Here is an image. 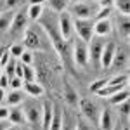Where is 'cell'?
<instances>
[{
  "label": "cell",
  "instance_id": "6da1fadb",
  "mask_svg": "<svg viewBox=\"0 0 130 130\" xmlns=\"http://www.w3.org/2000/svg\"><path fill=\"white\" fill-rule=\"evenodd\" d=\"M73 31H76L78 38L83 42H90L94 37V21L92 19H73Z\"/></svg>",
  "mask_w": 130,
  "mask_h": 130
},
{
  "label": "cell",
  "instance_id": "7a4b0ae2",
  "mask_svg": "<svg viewBox=\"0 0 130 130\" xmlns=\"http://www.w3.org/2000/svg\"><path fill=\"white\" fill-rule=\"evenodd\" d=\"M73 59H75V64L80 66V68H85L90 62L89 45H87V42H83L82 38H76L75 45H73Z\"/></svg>",
  "mask_w": 130,
  "mask_h": 130
},
{
  "label": "cell",
  "instance_id": "3957f363",
  "mask_svg": "<svg viewBox=\"0 0 130 130\" xmlns=\"http://www.w3.org/2000/svg\"><path fill=\"white\" fill-rule=\"evenodd\" d=\"M80 111L82 115H83V118L87 121H90V123H97L99 121V108L92 102L90 99H80Z\"/></svg>",
  "mask_w": 130,
  "mask_h": 130
},
{
  "label": "cell",
  "instance_id": "277c9868",
  "mask_svg": "<svg viewBox=\"0 0 130 130\" xmlns=\"http://www.w3.org/2000/svg\"><path fill=\"white\" fill-rule=\"evenodd\" d=\"M57 28H59V33L61 37L64 38V40L68 42L73 37V18H71L70 12H66V10H62L59 14V24H57Z\"/></svg>",
  "mask_w": 130,
  "mask_h": 130
},
{
  "label": "cell",
  "instance_id": "5b68a950",
  "mask_svg": "<svg viewBox=\"0 0 130 130\" xmlns=\"http://www.w3.org/2000/svg\"><path fill=\"white\" fill-rule=\"evenodd\" d=\"M43 28H45V31L49 33V37L54 40V47H56V50L59 52V56L64 59L66 56H68V47H66V40L61 37V33H57V31H54V28L52 26H49L47 23H43Z\"/></svg>",
  "mask_w": 130,
  "mask_h": 130
},
{
  "label": "cell",
  "instance_id": "8992f818",
  "mask_svg": "<svg viewBox=\"0 0 130 130\" xmlns=\"http://www.w3.org/2000/svg\"><path fill=\"white\" fill-rule=\"evenodd\" d=\"M71 14L76 18V19H90L94 16V9L90 7L89 4H83V2H75L71 5Z\"/></svg>",
  "mask_w": 130,
  "mask_h": 130
},
{
  "label": "cell",
  "instance_id": "52a82bcc",
  "mask_svg": "<svg viewBox=\"0 0 130 130\" xmlns=\"http://www.w3.org/2000/svg\"><path fill=\"white\" fill-rule=\"evenodd\" d=\"M26 24H28V16L26 14H23V12H18V14H14V18H12V23H10V33L12 35H21L23 31L26 30Z\"/></svg>",
  "mask_w": 130,
  "mask_h": 130
},
{
  "label": "cell",
  "instance_id": "ba28073f",
  "mask_svg": "<svg viewBox=\"0 0 130 130\" xmlns=\"http://www.w3.org/2000/svg\"><path fill=\"white\" fill-rule=\"evenodd\" d=\"M23 113H24V118H26L28 123H37L42 116V108L37 102H28V104L24 106Z\"/></svg>",
  "mask_w": 130,
  "mask_h": 130
},
{
  "label": "cell",
  "instance_id": "9c48e42d",
  "mask_svg": "<svg viewBox=\"0 0 130 130\" xmlns=\"http://www.w3.org/2000/svg\"><path fill=\"white\" fill-rule=\"evenodd\" d=\"M89 45V59L94 61V62H99L101 59V52H102V47H104V42L101 38H90V42H87Z\"/></svg>",
  "mask_w": 130,
  "mask_h": 130
},
{
  "label": "cell",
  "instance_id": "30bf717a",
  "mask_svg": "<svg viewBox=\"0 0 130 130\" xmlns=\"http://www.w3.org/2000/svg\"><path fill=\"white\" fill-rule=\"evenodd\" d=\"M115 50H116V45L115 43H104L102 47V52H101V59H99V64L108 70L111 66V61H113V56H115Z\"/></svg>",
  "mask_w": 130,
  "mask_h": 130
},
{
  "label": "cell",
  "instance_id": "8fae6325",
  "mask_svg": "<svg viewBox=\"0 0 130 130\" xmlns=\"http://www.w3.org/2000/svg\"><path fill=\"white\" fill-rule=\"evenodd\" d=\"M23 42H24V47L30 50H40L42 49L40 38H38V35L33 30H24V40Z\"/></svg>",
  "mask_w": 130,
  "mask_h": 130
},
{
  "label": "cell",
  "instance_id": "7c38bea8",
  "mask_svg": "<svg viewBox=\"0 0 130 130\" xmlns=\"http://www.w3.org/2000/svg\"><path fill=\"white\" fill-rule=\"evenodd\" d=\"M128 62V54L127 50H121V49H116L115 50V56H113V61H111V66L109 68H115V70H123Z\"/></svg>",
  "mask_w": 130,
  "mask_h": 130
},
{
  "label": "cell",
  "instance_id": "4fadbf2b",
  "mask_svg": "<svg viewBox=\"0 0 130 130\" xmlns=\"http://www.w3.org/2000/svg\"><path fill=\"white\" fill-rule=\"evenodd\" d=\"M52 115H54V104L49 102V101H45L43 104H42V128L43 130H49V125H50V120H52Z\"/></svg>",
  "mask_w": 130,
  "mask_h": 130
},
{
  "label": "cell",
  "instance_id": "5bb4252c",
  "mask_svg": "<svg viewBox=\"0 0 130 130\" xmlns=\"http://www.w3.org/2000/svg\"><path fill=\"white\" fill-rule=\"evenodd\" d=\"M113 31V26H111L109 19H97L94 21V33L97 37H106Z\"/></svg>",
  "mask_w": 130,
  "mask_h": 130
},
{
  "label": "cell",
  "instance_id": "9a60e30c",
  "mask_svg": "<svg viewBox=\"0 0 130 130\" xmlns=\"http://www.w3.org/2000/svg\"><path fill=\"white\" fill-rule=\"evenodd\" d=\"M64 99H66V102L70 104L71 108H78V102H80L78 92L73 89L71 83H68V82H64Z\"/></svg>",
  "mask_w": 130,
  "mask_h": 130
},
{
  "label": "cell",
  "instance_id": "2e32d148",
  "mask_svg": "<svg viewBox=\"0 0 130 130\" xmlns=\"http://www.w3.org/2000/svg\"><path fill=\"white\" fill-rule=\"evenodd\" d=\"M101 125V130H113V125H115V121H113V113L111 109H102L99 113V121H97Z\"/></svg>",
  "mask_w": 130,
  "mask_h": 130
},
{
  "label": "cell",
  "instance_id": "e0dca14e",
  "mask_svg": "<svg viewBox=\"0 0 130 130\" xmlns=\"http://www.w3.org/2000/svg\"><path fill=\"white\" fill-rule=\"evenodd\" d=\"M4 99L7 102V106H19L21 102L24 101V92L21 89H12Z\"/></svg>",
  "mask_w": 130,
  "mask_h": 130
},
{
  "label": "cell",
  "instance_id": "ac0fdd59",
  "mask_svg": "<svg viewBox=\"0 0 130 130\" xmlns=\"http://www.w3.org/2000/svg\"><path fill=\"white\" fill-rule=\"evenodd\" d=\"M24 92L31 97H42L43 95V87L37 82H24Z\"/></svg>",
  "mask_w": 130,
  "mask_h": 130
},
{
  "label": "cell",
  "instance_id": "d6986e66",
  "mask_svg": "<svg viewBox=\"0 0 130 130\" xmlns=\"http://www.w3.org/2000/svg\"><path fill=\"white\" fill-rule=\"evenodd\" d=\"M118 33L125 37V40H128V33H130L128 14H120L118 16Z\"/></svg>",
  "mask_w": 130,
  "mask_h": 130
},
{
  "label": "cell",
  "instance_id": "ffe728a7",
  "mask_svg": "<svg viewBox=\"0 0 130 130\" xmlns=\"http://www.w3.org/2000/svg\"><path fill=\"white\" fill-rule=\"evenodd\" d=\"M7 120H9L12 125H23V123H26L24 113H23V109H19V108L9 109V116H7Z\"/></svg>",
  "mask_w": 130,
  "mask_h": 130
},
{
  "label": "cell",
  "instance_id": "44dd1931",
  "mask_svg": "<svg viewBox=\"0 0 130 130\" xmlns=\"http://www.w3.org/2000/svg\"><path fill=\"white\" fill-rule=\"evenodd\" d=\"M12 18H14V14L7 10V12H2L0 14V35H5L10 28V23H12Z\"/></svg>",
  "mask_w": 130,
  "mask_h": 130
},
{
  "label": "cell",
  "instance_id": "7402d4cb",
  "mask_svg": "<svg viewBox=\"0 0 130 130\" xmlns=\"http://www.w3.org/2000/svg\"><path fill=\"white\" fill-rule=\"evenodd\" d=\"M62 128V113L57 106H54V115H52V120H50L49 130H61Z\"/></svg>",
  "mask_w": 130,
  "mask_h": 130
},
{
  "label": "cell",
  "instance_id": "603a6c76",
  "mask_svg": "<svg viewBox=\"0 0 130 130\" xmlns=\"http://www.w3.org/2000/svg\"><path fill=\"white\" fill-rule=\"evenodd\" d=\"M108 101H109V104H113V106L120 104V102H123V101H128V87H125V89L118 90L116 94L109 95V97H108Z\"/></svg>",
  "mask_w": 130,
  "mask_h": 130
},
{
  "label": "cell",
  "instance_id": "cb8c5ba5",
  "mask_svg": "<svg viewBox=\"0 0 130 130\" xmlns=\"http://www.w3.org/2000/svg\"><path fill=\"white\" fill-rule=\"evenodd\" d=\"M42 14H43V5H40V4H30L28 12H26L28 19L37 21V19H40V18H42Z\"/></svg>",
  "mask_w": 130,
  "mask_h": 130
},
{
  "label": "cell",
  "instance_id": "d4e9b609",
  "mask_svg": "<svg viewBox=\"0 0 130 130\" xmlns=\"http://www.w3.org/2000/svg\"><path fill=\"white\" fill-rule=\"evenodd\" d=\"M49 2V7L56 12H62L70 7V2L71 0H47Z\"/></svg>",
  "mask_w": 130,
  "mask_h": 130
},
{
  "label": "cell",
  "instance_id": "484cf974",
  "mask_svg": "<svg viewBox=\"0 0 130 130\" xmlns=\"http://www.w3.org/2000/svg\"><path fill=\"white\" fill-rule=\"evenodd\" d=\"M23 80L24 82H37V71L30 64H23Z\"/></svg>",
  "mask_w": 130,
  "mask_h": 130
},
{
  "label": "cell",
  "instance_id": "4316f807",
  "mask_svg": "<svg viewBox=\"0 0 130 130\" xmlns=\"http://www.w3.org/2000/svg\"><path fill=\"white\" fill-rule=\"evenodd\" d=\"M108 85H128V75L127 73H121V75H116L108 80Z\"/></svg>",
  "mask_w": 130,
  "mask_h": 130
},
{
  "label": "cell",
  "instance_id": "83f0119b",
  "mask_svg": "<svg viewBox=\"0 0 130 130\" xmlns=\"http://www.w3.org/2000/svg\"><path fill=\"white\" fill-rule=\"evenodd\" d=\"M106 83H108V80H106V78H99V80L92 82V85L89 87V90L92 92V94H97L102 87H106Z\"/></svg>",
  "mask_w": 130,
  "mask_h": 130
},
{
  "label": "cell",
  "instance_id": "f1b7e54d",
  "mask_svg": "<svg viewBox=\"0 0 130 130\" xmlns=\"http://www.w3.org/2000/svg\"><path fill=\"white\" fill-rule=\"evenodd\" d=\"M113 4L116 5V9L120 10L121 14H128V10H130L128 0H113Z\"/></svg>",
  "mask_w": 130,
  "mask_h": 130
},
{
  "label": "cell",
  "instance_id": "f546056e",
  "mask_svg": "<svg viewBox=\"0 0 130 130\" xmlns=\"http://www.w3.org/2000/svg\"><path fill=\"white\" fill-rule=\"evenodd\" d=\"M111 7H101L94 16H95V21L97 19H109V14H111Z\"/></svg>",
  "mask_w": 130,
  "mask_h": 130
},
{
  "label": "cell",
  "instance_id": "4dcf8cb0",
  "mask_svg": "<svg viewBox=\"0 0 130 130\" xmlns=\"http://www.w3.org/2000/svg\"><path fill=\"white\" fill-rule=\"evenodd\" d=\"M14 59H16V57H10L9 62L4 66V68H5V75H7L9 78H12V76H14V70H16V61H14Z\"/></svg>",
  "mask_w": 130,
  "mask_h": 130
},
{
  "label": "cell",
  "instance_id": "1f68e13d",
  "mask_svg": "<svg viewBox=\"0 0 130 130\" xmlns=\"http://www.w3.org/2000/svg\"><path fill=\"white\" fill-rule=\"evenodd\" d=\"M23 43H14V45H10L9 49V54L12 56V57H19L21 54H23Z\"/></svg>",
  "mask_w": 130,
  "mask_h": 130
},
{
  "label": "cell",
  "instance_id": "d6a6232c",
  "mask_svg": "<svg viewBox=\"0 0 130 130\" xmlns=\"http://www.w3.org/2000/svg\"><path fill=\"white\" fill-rule=\"evenodd\" d=\"M19 61L23 64H30L31 66V62H33V54H31L30 50H23V54L19 56Z\"/></svg>",
  "mask_w": 130,
  "mask_h": 130
},
{
  "label": "cell",
  "instance_id": "836d02e7",
  "mask_svg": "<svg viewBox=\"0 0 130 130\" xmlns=\"http://www.w3.org/2000/svg\"><path fill=\"white\" fill-rule=\"evenodd\" d=\"M75 130H94V127H92V123L87 121V120H78L76 125H75Z\"/></svg>",
  "mask_w": 130,
  "mask_h": 130
},
{
  "label": "cell",
  "instance_id": "e575fe53",
  "mask_svg": "<svg viewBox=\"0 0 130 130\" xmlns=\"http://www.w3.org/2000/svg\"><path fill=\"white\" fill-rule=\"evenodd\" d=\"M23 83H24V80L19 78V76H12V78H9V87L10 89H21Z\"/></svg>",
  "mask_w": 130,
  "mask_h": 130
},
{
  "label": "cell",
  "instance_id": "d590c367",
  "mask_svg": "<svg viewBox=\"0 0 130 130\" xmlns=\"http://www.w3.org/2000/svg\"><path fill=\"white\" fill-rule=\"evenodd\" d=\"M10 57H12V56L9 54V49H5V52L2 54V59H0V68H4V66H5V64L9 62Z\"/></svg>",
  "mask_w": 130,
  "mask_h": 130
},
{
  "label": "cell",
  "instance_id": "8d00e7d4",
  "mask_svg": "<svg viewBox=\"0 0 130 130\" xmlns=\"http://www.w3.org/2000/svg\"><path fill=\"white\" fill-rule=\"evenodd\" d=\"M116 108H118V111H120V113L128 115V101H123V102H120V104H116Z\"/></svg>",
  "mask_w": 130,
  "mask_h": 130
},
{
  "label": "cell",
  "instance_id": "74e56055",
  "mask_svg": "<svg viewBox=\"0 0 130 130\" xmlns=\"http://www.w3.org/2000/svg\"><path fill=\"white\" fill-rule=\"evenodd\" d=\"M0 87H2V89H7V87H9V76H7L5 73L0 75Z\"/></svg>",
  "mask_w": 130,
  "mask_h": 130
},
{
  "label": "cell",
  "instance_id": "f35d334b",
  "mask_svg": "<svg viewBox=\"0 0 130 130\" xmlns=\"http://www.w3.org/2000/svg\"><path fill=\"white\" fill-rule=\"evenodd\" d=\"M7 116H9V108L0 106V120H7Z\"/></svg>",
  "mask_w": 130,
  "mask_h": 130
},
{
  "label": "cell",
  "instance_id": "ab89813d",
  "mask_svg": "<svg viewBox=\"0 0 130 130\" xmlns=\"http://www.w3.org/2000/svg\"><path fill=\"white\" fill-rule=\"evenodd\" d=\"M18 2H19V0H4V5H5L7 9H12L14 5H18Z\"/></svg>",
  "mask_w": 130,
  "mask_h": 130
},
{
  "label": "cell",
  "instance_id": "60d3db41",
  "mask_svg": "<svg viewBox=\"0 0 130 130\" xmlns=\"http://www.w3.org/2000/svg\"><path fill=\"white\" fill-rule=\"evenodd\" d=\"M10 125H12V123H10L9 120H0V130H7Z\"/></svg>",
  "mask_w": 130,
  "mask_h": 130
},
{
  "label": "cell",
  "instance_id": "b9f144b4",
  "mask_svg": "<svg viewBox=\"0 0 130 130\" xmlns=\"http://www.w3.org/2000/svg\"><path fill=\"white\" fill-rule=\"evenodd\" d=\"M99 5L101 7H111L113 5V0H99Z\"/></svg>",
  "mask_w": 130,
  "mask_h": 130
},
{
  "label": "cell",
  "instance_id": "7bdbcfd3",
  "mask_svg": "<svg viewBox=\"0 0 130 130\" xmlns=\"http://www.w3.org/2000/svg\"><path fill=\"white\" fill-rule=\"evenodd\" d=\"M4 97H5V89H2V87H0V102L4 101Z\"/></svg>",
  "mask_w": 130,
  "mask_h": 130
},
{
  "label": "cell",
  "instance_id": "ee69618b",
  "mask_svg": "<svg viewBox=\"0 0 130 130\" xmlns=\"http://www.w3.org/2000/svg\"><path fill=\"white\" fill-rule=\"evenodd\" d=\"M7 130H23V128H21L19 125H10V127H9Z\"/></svg>",
  "mask_w": 130,
  "mask_h": 130
},
{
  "label": "cell",
  "instance_id": "f6af8a7d",
  "mask_svg": "<svg viewBox=\"0 0 130 130\" xmlns=\"http://www.w3.org/2000/svg\"><path fill=\"white\" fill-rule=\"evenodd\" d=\"M43 2L45 0H30V4H40V5H43Z\"/></svg>",
  "mask_w": 130,
  "mask_h": 130
},
{
  "label": "cell",
  "instance_id": "bcb514c9",
  "mask_svg": "<svg viewBox=\"0 0 130 130\" xmlns=\"http://www.w3.org/2000/svg\"><path fill=\"white\" fill-rule=\"evenodd\" d=\"M4 7H5V5H4V2H0V14L4 12Z\"/></svg>",
  "mask_w": 130,
  "mask_h": 130
},
{
  "label": "cell",
  "instance_id": "7dc6e473",
  "mask_svg": "<svg viewBox=\"0 0 130 130\" xmlns=\"http://www.w3.org/2000/svg\"><path fill=\"white\" fill-rule=\"evenodd\" d=\"M4 52H5V49H4V47H0V59H2V54H4Z\"/></svg>",
  "mask_w": 130,
  "mask_h": 130
},
{
  "label": "cell",
  "instance_id": "c3c4849f",
  "mask_svg": "<svg viewBox=\"0 0 130 130\" xmlns=\"http://www.w3.org/2000/svg\"><path fill=\"white\" fill-rule=\"evenodd\" d=\"M123 130H128V127H123Z\"/></svg>",
  "mask_w": 130,
  "mask_h": 130
},
{
  "label": "cell",
  "instance_id": "681fc988",
  "mask_svg": "<svg viewBox=\"0 0 130 130\" xmlns=\"http://www.w3.org/2000/svg\"><path fill=\"white\" fill-rule=\"evenodd\" d=\"M75 2H78V0H75Z\"/></svg>",
  "mask_w": 130,
  "mask_h": 130
},
{
  "label": "cell",
  "instance_id": "f907efd6",
  "mask_svg": "<svg viewBox=\"0 0 130 130\" xmlns=\"http://www.w3.org/2000/svg\"><path fill=\"white\" fill-rule=\"evenodd\" d=\"M0 75H2V73H0Z\"/></svg>",
  "mask_w": 130,
  "mask_h": 130
}]
</instances>
